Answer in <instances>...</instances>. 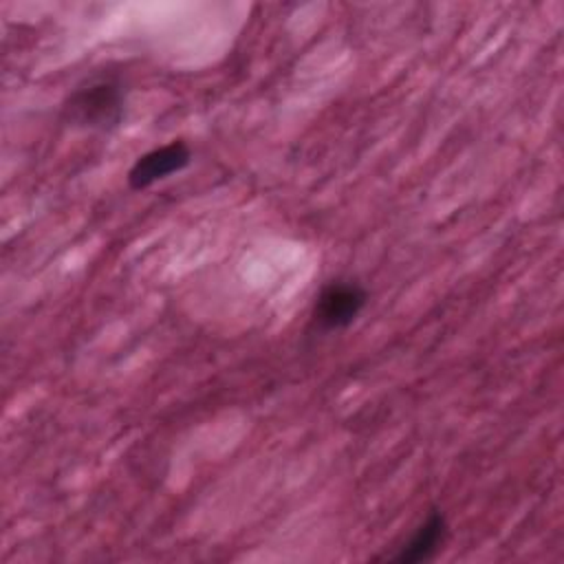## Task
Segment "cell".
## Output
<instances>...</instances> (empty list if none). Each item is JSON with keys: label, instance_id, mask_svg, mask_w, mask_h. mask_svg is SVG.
Instances as JSON below:
<instances>
[{"label": "cell", "instance_id": "1", "mask_svg": "<svg viewBox=\"0 0 564 564\" xmlns=\"http://www.w3.org/2000/svg\"><path fill=\"white\" fill-rule=\"evenodd\" d=\"M126 95L117 75H101L79 86L64 104V119L82 130H115L123 119Z\"/></svg>", "mask_w": 564, "mask_h": 564}, {"label": "cell", "instance_id": "2", "mask_svg": "<svg viewBox=\"0 0 564 564\" xmlns=\"http://www.w3.org/2000/svg\"><path fill=\"white\" fill-rule=\"evenodd\" d=\"M368 293L352 280H333L328 282L313 306V322L319 330H341L350 326L364 311Z\"/></svg>", "mask_w": 564, "mask_h": 564}, {"label": "cell", "instance_id": "3", "mask_svg": "<svg viewBox=\"0 0 564 564\" xmlns=\"http://www.w3.org/2000/svg\"><path fill=\"white\" fill-rule=\"evenodd\" d=\"M192 161V152L183 141H172L167 145L154 148L141 154L128 172V183L132 189H145L152 183L185 170Z\"/></svg>", "mask_w": 564, "mask_h": 564}, {"label": "cell", "instance_id": "4", "mask_svg": "<svg viewBox=\"0 0 564 564\" xmlns=\"http://www.w3.org/2000/svg\"><path fill=\"white\" fill-rule=\"evenodd\" d=\"M447 533V520L441 511H430V516L416 527V531L410 535V540L399 546V551L390 557L399 564H419L427 562L436 555Z\"/></svg>", "mask_w": 564, "mask_h": 564}]
</instances>
